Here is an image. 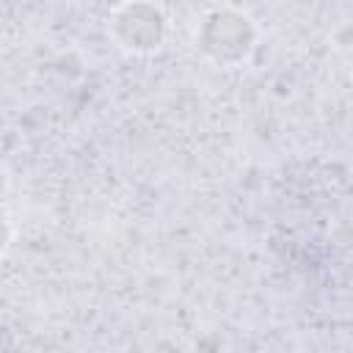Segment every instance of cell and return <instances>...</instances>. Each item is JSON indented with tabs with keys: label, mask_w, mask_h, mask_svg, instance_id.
I'll return each mask as SVG.
<instances>
[{
	"label": "cell",
	"mask_w": 353,
	"mask_h": 353,
	"mask_svg": "<svg viewBox=\"0 0 353 353\" xmlns=\"http://www.w3.org/2000/svg\"><path fill=\"white\" fill-rule=\"evenodd\" d=\"M196 41L210 61L221 66H237L251 55L256 44V28L243 11L215 8L204 17Z\"/></svg>",
	"instance_id": "6da1fadb"
},
{
	"label": "cell",
	"mask_w": 353,
	"mask_h": 353,
	"mask_svg": "<svg viewBox=\"0 0 353 353\" xmlns=\"http://www.w3.org/2000/svg\"><path fill=\"white\" fill-rule=\"evenodd\" d=\"M110 30L119 47L130 52H152L165 39V17L152 0H132L116 6Z\"/></svg>",
	"instance_id": "7a4b0ae2"
}]
</instances>
